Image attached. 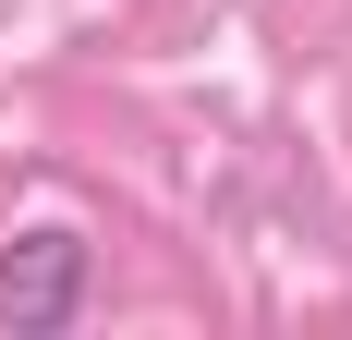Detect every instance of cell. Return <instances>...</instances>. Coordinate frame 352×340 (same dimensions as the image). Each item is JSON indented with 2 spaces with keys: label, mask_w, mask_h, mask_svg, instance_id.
I'll use <instances>...</instances> for the list:
<instances>
[{
  "label": "cell",
  "mask_w": 352,
  "mask_h": 340,
  "mask_svg": "<svg viewBox=\"0 0 352 340\" xmlns=\"http://www.w3.org/2000/svg\"><path fill=\"white\" fill-rule=\"evenodd\" d=\"M85 292H98V255H85V231H12L0 243V340H49L85 316Z\"/></svg>",
  "instance_id": "obj_1"
}]
</instances>
